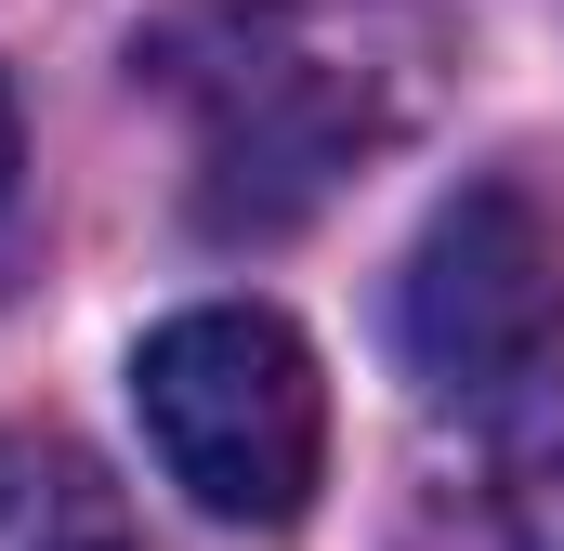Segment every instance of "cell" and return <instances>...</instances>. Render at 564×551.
Listing matches in <instances>:
<instances>
[{"label": "cell", "instance_id": "obj_3", "mask_svg": "<svg viewBox=\"0 0 564 551\" xmlns=\"http://www.w3.org/2000/svg\"><path fill=\"white\" fill-rule=\"evenodd\" d=\"M564 342V224L525 184H459L394 276V355L433 395H512Z\"/></svg>", "mask_w": 564, "mask_h": 551}, {"label": "cell", "instance_id": "obj_5", "mask_svg": "<svg viewBox=\"0 0 564 551\" xmlns=\"http://www.w3.org/2000/svg\"><path fill=\"white\" fill-rule=\"evenodd\" d=\"M486 512L512 551H564V381H525L486 446Z\"/></svg>", "mask_w": 564, "mask_h": 551}, {"label": "cell", "instance_id": "obj_2", "mask_svg": "<svg viewBox=\"0 0 564 551\" xmlns=\"http://www.w3.org/2000/svg\"><path fill=\"white\" fill-rule=\"evenodd\" d=\"M132 408L158 473L210 512V526H289L315 499L328 460V381L302 355V328L263 302H197L132 355Z\"/></svg>", "mask_w": 564, "mask_h": 551}, {"label": "cell", "instance_id": "obj_6", "mask_svg": "<svg viewBox=\"0 0 564 551\" xmlns=\"http://www.w3.org/2000/svg\"><path fill=\"white\" fill-rule=\"evenodd\" d=\"M13 171H26V144H13V93H0V197H13Z\"/></svg>", "mask_w": 564, "mask_h": 551}, {"label": "cell", "instance_id": "obj_4", "mask_svg": "<svg viewBox=\"0 0 564 551\" xmlns=\"http://www.w3.org/2000/svg\"><path fill=\"white\" fill-rule=\"evenodd\" d=\"M0 551H132V512L66 433H0Z\"/></svg>", "mask_w": 564, "mask_h": 551}, {"label": "cell", "instance_id": "obj_1", "mask_svg": "<svg viewBox=\"0 0 564 551\" xmlns=\"http://www.w3.org/2000/svg\"><path fill=\"white\" fill-rule=\"evenodd\" d=\"M446 26L421 0H184L132 40V79L184 119L197 224L289 237L381 144L421 132Z\"/></svg>", "mask_w": 564, "mask_h": 551}]
</instances>
